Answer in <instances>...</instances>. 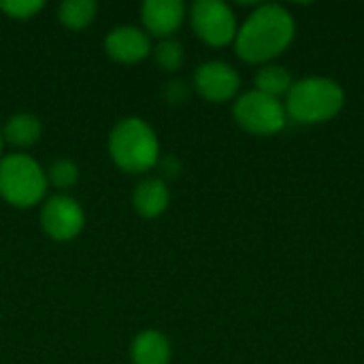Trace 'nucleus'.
<instances>
[{"label":"nucleus","mask_w":364,"mask_h":364,"mask_svg":"<svg viewBox=\"0 0 364 364\" xmlns=\"http://www.w3.org/2000/svg\"><path fill=\"white\" fill-rule=\"evenodd\" d=\"M294 36V21L279 4L256 9L237 32V53L252 64L267 62L282 53Z\"/></svg>","instance_id":"obj_1"},{"label":"nucleus","mask_w":364,"mask_h":364,"mask_svg":"<svg viewBox=\"0 0 364 364\" xmlns=\"http://www.w3.org/2000/svg\"><path fill=\"white\" fill-rule=\"evenodd\" d=\"M109 154L119 171L141 175L158 166L160 143L145 119L126 117L117 122L109 134Z\"/></svg>","instance_id":"obj_2"},{"label":"nucleus","mask_w":364,"mask_h":364,"mask_svg":"<svg viewBox=\"0 0 364 364\" xmlns=\"http://www.w3.org/2000/svg\"><path fill=\"white\" fill-rule=\"evenodd\" d=\"M47 175L28 154H9L0 158V196L17 207L38 205L47 194Z\"/></svg>","instance_id":"obj_3"},{"label":"nucleus","mask_w":364,"mask_h":364,"mask_svg":"<svg viewBox=\"0 0 364 364\" xmlns=\"http://www.w3.org/2000/svg\"><path fill=\"white\" fill-rule=\"evenodd\" d=\"M343 90L324 77H309L288 92V113L301 124H320L335 117L343 107Z\"/></svg>","instance_id":"obj_4"},{"label":"nucleus","mask_w":364,"mask_h":364,"mask_svg":"<svg viewBox=\"0 0 364 364\" xmlns=\"http://www.w3.org/2000/svg\"><path fill=\"white\" fill-rule=\"evenodd\" d=\"M232 113L237 124L252 134H273L286 124V111L282 102L258 90L243 94L235 102Z\"/></svg>","instance_id":"obj_5"},{"label":"nucleus","mask_w":364,"mask_h":364,"mask_svg":"<svg viewBox=\"0 0 364 364\" xmlns=\"http://www.w3.org/2000/svg\"><path fill=\"white\" fill-rule=\"evenodd\" d=\"M192 28L200 41L211 47H224L237 38L235 13L220 0H198L190 9Z\"/></svg>","instance_id":"obj_6"},{"label":"nucleus","mask_w":364,"mask_h":364,"mask_svg":"<svg viewBox=\"0 0 364 364\" xmlns=\"http://www.w3.org/2000/svg\"><path fill=\"white\" fill-rule=\"evenodd\" d=\"M41 226L53 241H73L85 226V213L73 196L55 194L43 203Z\"/></svg>","instance_id":"obj_7"},{"label":"nucleus","mask_w":364,"mask_h":364,"mask_svg":"<svg viewBox=\"0 0 364 364\" xmlns=\"http://www.w3.org/2000/svg\"><path fill=\"white\" fill-rule=\"evenodd\" d=\"M239 73L226 62H205L194 73L196 92L209 102H226L239 92Z\"/></svg>","instance_id":"obj_8"},{"label":"nucleus","mask_w":364,"mask_h":364,"mask_svg":"<svg viewBox=\"0 0 364 364\" xmlns=\"http://www.w3.org/2000/svg\"><path fill=\"white\" fill-rule=\"evenodd\" d=\"M105 51L119 64H136L151 53V38L136 26H117L107 34Z\"/></svg>","instance_id":"obj_9"},{"label":"nucleus","mask_w":364,"mask_h":364,"mask_svg":"<svg viewBox=\"0 0 364 364\" xmlns=\"http://www.w3.org/2000/svg\"><path fill=\"white\" fill-rule=\"evenodd\" d=\"M186 17V4L181 0H147L141 6V21L149 36L160 41L173 38Z\"/></svg>","instance_id":"obj_10"},{"label":"nucleus","mask_w":364,"mask_h":364,"mask_svg":"<svg viewBox=\"0 0 364 364\" xmlns=\"http://www.w3.org/2000/svg\"><path fill=\"white\" fill-rule=\"evenodd\" d=\"M171 200V192L160 177H147L143 179L134 192H132V207L141 218H158L166 211Z\"/></svg>","instance_id":"obj_11"},{"label":"nucleus","mask_w":364,"mask_h":364,"mask_svg":"<svg viewBox=\"0 0 364 364\" xmlns=\"http://www.w3.org/2000/svg\"><path fill=\"white\" fill-rule=\"evenodd\" d=\"M130 360L132 364H168L171 343L160 331H143L132 339Z\"/></svg>","instance_id":"obj_12"},{"label":"nucleus","mask_w":364,"mask_h":364,"mask_svg":"<svg viewBox=\"0 0 364 364\" xmlns=\"http://www.w3.org/2000/svg\"><path fill=\"white\" fill-rule=\"evenodd\" d=\"M43 134V126L36 115L32 113H17L11 115L2 128V139L13 147H30Z\"/></svg>","instance_id":"obj_13"},{"label":"nucleus","mask_w":364,"mask_h":364,"mask_svg":"<svg viewBox=\"0 0 364 364\" xmlns=\"http://www.w3.org/2000/svg\"><path fill=\"white\" fill-rule=\"evenodd\" d=\"M96 11L98 6L92 0H66L58 9V19L70 30H81L94 21Z\"/></svg>","instance_id":"obj_14"},{"label":"nucleus","mask_w":364,"mask_h":364,"mask_svg":"<svg viewBox=\"0 0 364 364\" xmlns=\"http://www.w3.org/2000/svg\"><path fill=\"white\" fill-rule=\"evenodd\" d=\"M256 85H258V92L277 98L279 94L290 92V87H292V77H290V73H288L284 66L271 64V66H264V68L258 70V75H256Z\"/></svg>","instance_id":"obj_15"},{"label":"nucleus","mask_w":364,"mask_h":364,"mask_svg":"<svg viewBox=\"0 0 364 364\" xmlns=\"http://www.w3.org/2000/svg\"><path fill=\"white\" fill-rule=\"evenodd\" d=\"M47 183H51L55 190H68L73 186H77L79 181V166L73 160H55L49 168H47Z\"/></svg>","instance_id":"obj_16"},{"label":"nucleus","mask_w":364,"mask_h":364,"mask_svg":"<svg viewBox=\"0 0 364 364\" xmlns=\"http://www.w3.org/2000/svg\"><path fill=\"white\" fill-rule=\"evenodd\" d=\"M154 55H156L158 66H160L162 70H168V73L181 68V64H183V47H181V43L175 41V38H164V41H160L158 47L154 49Z\"/></svg>","instance_id":"obj_17"},{"label":"nucleus","mask_w":364,"mask_h":364,"mask_svg":"<svg viewBox=\"0 0 364 364\" xmlns=\"http://www.w3.org/2000/svg\"><path fill=\"white\" fill-rule=\"evenodd\" d=\"M43 6H45L43 0H4V2H0V11L6 13L11 19H19V21L34 17Z\"/></svg>","instance_id":"obj_18"},{"label":"nucleus","mask_w":364,"mask_h":364,"mask_svg":"<svg viewBox=\"0 0 364 364\" xmlns=\"http://www.w3.org/2000/svg\"><path fill=\"white\" fill-rule=\"evenodd\" d=\"M166 96H168V102H181L186 98V87L181 81H173V83H166Z\"/></svg>","instance_id":"obj_19"},{"label":"nucleus","mask_w":364,"mask_h":364,"mask_svg":"<svg viewBox=\"0 0 364 364\" xmlns=\"http://www.w3.org/2000/svg\"><path fill=\"white\" fill-rule=\"evenodd\" d=\"M158 164H160V168H162V175L164 177H175L177 175V171H179V166H173L175 164V160L173 158H166V160H158Z\"/></svg>","instance_id":"obj_20"},{"label":"nucleus","mask_w":364,"mask_h":364,"mask_svg":"<svg viewBox=\"0 0 364 364\" xmlns=\"http://www.w3.org/2000/svg\"><path fill=\"white\" fill-rule=\"evenodd\" d=\"M2 143H4V139H2V130H0V154H2Z\"/></svg>","instance_id":"obj_21"}]
</instances>
